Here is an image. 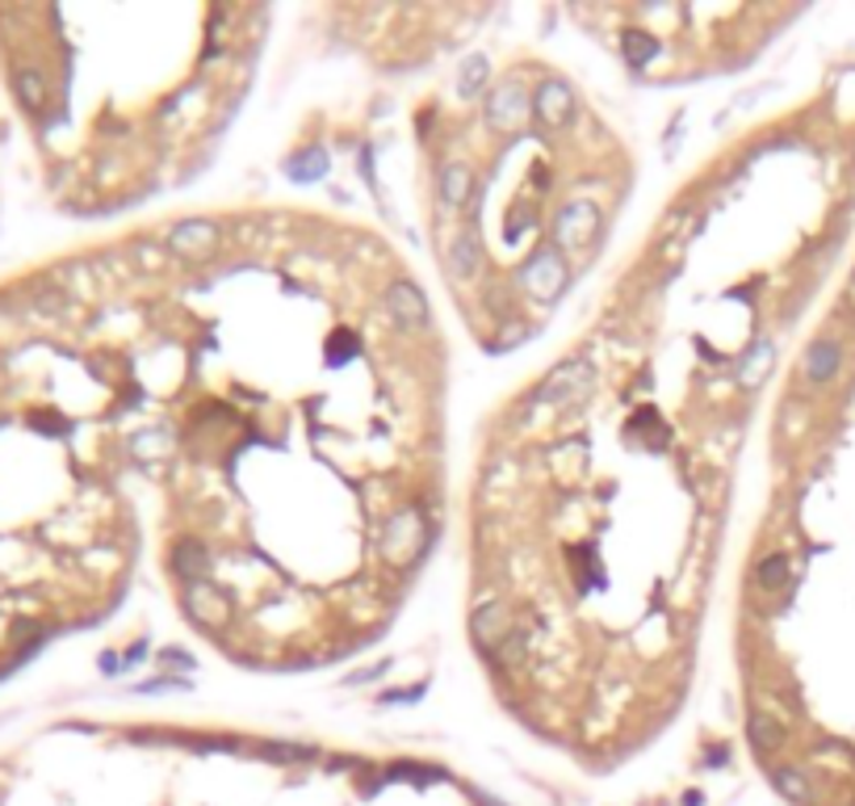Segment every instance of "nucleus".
<instances>
[{"label": "nucleus", "instance_id": "1", "mask_svg": "<svg viewBox=\"0 0 855 806\" xmlns=\"http://www.w3.org/2000/svg\"><path fill=\"white\" fill-rule=\"evenodd\" d=\"M13 88H18V97L30 109L46 106V81H42L39 67H21V72H13Z\"/></svg>", "mask_w": 855, "mask_h": 806}]
</instances>
